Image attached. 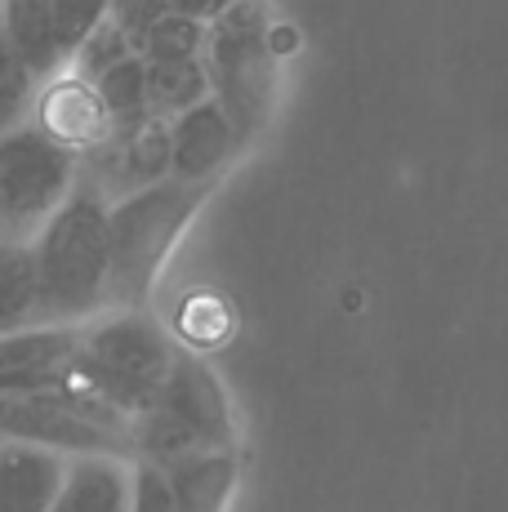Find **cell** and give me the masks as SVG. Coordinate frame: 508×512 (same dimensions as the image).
<instances>
[{
  "instance_id": "2e32d148",
  "label": "cell",
  "mask_w": 508,
  "mask_h": 512,
  "mask_svg": "<svg viewBox=\"0 0 508 512\" xmlns=\"http://www.w3.org/2000/svg\"><path fill=\"white\" fill-rule=\"evenodd\" d=\"M148 63V58H143ZM210 94L201 58H183V63H148V116L170 121V116L188 112L192 103Z\"/></svg>"
},
{
  "instance_id": "6da1fadb",
  "label": "cell",
  "mask_w": 508,
  "mask_h": 512,
  "mask_svg": "<svg viewBox=\"0 0 508 512\" xmlns=\"http://www.w3.org/2000/svg\"><path fill=\"white\" fill-rule=\"evenodd\" d=\"M219 179H156L107 201V308H148L165 259Z\"/></svg>"
},
{
  "instance_id": "8992f818",
  "label": "cell",
  "mask_w": 508,
  "mask_h": 512,
  "mask_svg": "<svg viewBox=\"0 0 508 512\" xmlns=\"http://www.w3.org/2000/svg\"><path fill=\"white\" fill-rule=\"evenodd\" d=\"M76 183V152L32 121L0 130V236H32Z\"/></svg>"
},
{
  "instance_id": "7402d4cb",
  "label": "cell",
  "mask_w": 508,
  "mask_h": 512,
  "mask_svg": "<svg viewBox=\"0 0 508 512\" xmlns=\"http://www.w3.org/2000/svg\"><path fill=\"white\" fill-rule=\"evenodd\" d=\"M134 512H174V486L165 477V468L156 459H143V455H130V504Z\"/></svg>"
},
{
  "instance_id": "44dd1931",
  "label": "cell",
  "mask_w": 508,
  "mask_h": 512,
  "mask_svg": "<svg viewBox=\"0 0 508 512\" xmlns=\"http://www.w3.org/2000/svg\"><path fill=\"white\" fill-rule=\"evenodd\" d=\"M50 18H54V36L67 63V54L107 18V0H50Z\"/></svg>"
},
{
  "instance_id": "8fae6325",
  "label": "cell",
  "mask_w": 508,
  "mask_h": 512,
  "mask_svg": "<svg viewBox=\"0 0 508 512\" xmlns=\"http://www.w3.org/2000/svg\"><path fill=\"white\" fill-rule=\"evenodd\" d=\"M130 504V455L76 450L63 459V481L50 512H121Z\"/></svg>"
},
{
  "instance_id": "5b68a950",
  "label": "cell",
  "mask_w": 508,
  "mask_h": 512,
  "mask_svg": "<svg viewBox=\"0 0 508 512\" xmlns=\"http://www.w3.org/2000/svg\"><path fill=\"white\" fill-rule=\"evenodd\" d=\"M192 446H237V423L214 370L197 352L179 348L152 406L134 419V455L165 464Z\"/></svg>"
},
{
  "instance_id": "603a6c76",
  "label": "cell",
  "mask_w": 508,
  "mask_h": 512,
  "mask_svg": "<svg viewBox=\"0 0 508 512\" xmlns=\"http://www.w3.org/2000/svg\"><path fill=\"white\" fill-rule=\"evenodd\" d=\"M170 9V0H107V18L130 36L134 54H139V41L148 36V27Z\"/></svg>"
},
{
  "instance_id": "ba28073f",
  "label": "cell",
  "mask_w": 508,
  "mask_h": 512,
  "mask_svg": "<svg viewBox=\"0 0 508 512\" xmlns=\"http://www.w3.org/2000/svg\"><path fill=\"white\" fill-rule=\"evenodd\" d=\"M81 343V321H27L0 330V392H41L63 383Z\"/></svg>"
},
{
  "instance_id": "3957f363",
  "label": "cell",
  "mask_w": 508,
  "mask_h": 512,
  "mask_svg": "<svg viewBox=\"0 0 508 512\" xmlns=\"http://www.w3.org/2000/svg\"><path fill=\"white\" fill-rule=\"evenodd\" d=\"M174 352L179 343L148 308H99L81 321V343L63 379L139 419L152 406Z\"/></svg>"
},
{
  "instance_id": "277c9868",
  "label": "cell",
  "mask_w": 508,
  "mask_h": 512,
  "mask_svg": "<svg viewBox=\"0 0 508 512\" xmlns=\"http://www.w3.org/2000/svg\"><path fill=\"white\" fill-rule=\"evenodd\" d=\"M201 67L210 98L228 112L237 143L250 147L272 116L277 98V49H272L268 0H237L205 23Z\"/></svg>"
},
{
  "instance_id": "d6986e66",
  "label": "cell",
  "mask_w": 508,
  "mask_h": 512,
  "mask_svg": "<svg viewBox=\"0 0 508 512\" xmlns=\"http://www.w3.org/2000/svg\"><path fill=\"white\" fill-rule=\"evenodd\" d=\"M125 54H134V45H130V36L121 32V27L112 23V18H103L99 27H94L90 36H85L81 45L67 54V63L63 67H72L76 76H85V81H94L99 72H107L112 63H121Z\"/></svg>"
},
{
  "instance_id": "7a4b0ae2",
  "label": "cell",
  "mask_w": 508,
  "mask_h": 512,
  "mask_svg": "<svg viewBox=\"0 0 508 512\" xmlns=\"http://www.w3.org/2000/svg\"><path fill=\"white\" fill-rule=\"evenodd\" d=\"M36 321H85L107 308V201L85 183L32 236Z\"/></svg>"
},
{
  "instance_id": "7c38bea8",
  "label": "cell",
  "mask_w": 508,
  "mask_h": 512,
  "mask_svg": "<svg viewBox=\"0 0 508 512\" xmlns=\"http://www.w3.org/2000/svg\"><path fill=\"white\" fill-rule=\"evenodd\" d=\"M63 459L50 446L18 437H0V512H50Z\"/></svg>"
},
{
  "instance_id": "9c48e42d",
  "label": "cell",
  "mask_w": 508,
  "mask_h": 512,
  "mask_svg": "<svg viewBox=\"0 0 508 512\" xmlns=\"http://www.w3.org/2000/svg\"><path fill=\"white\" fill-rule=\"evenodd\" d=\"M27 121L50 134L54 143L72 147V152H85V147H94L112 130L94 81L76 76L72 67H58L54 76H45V81L36 85L32 116H27Z\"/></svg>"
},
{
  "instance_id": "30bf717a",
  "label": "cell",
  "mask_w": 508,
  "mask_h": 512,
  "mask_svg": "<svg viewBox=\"0 0 508 512\" xmlns=\"http://www.w3.org/2000/svg\"><path fill=\"white\" fill-rule=\"evenodd\" d=\"M165 134H170V174L174 179H219L237 152L246 147L237 143V130H232L228 112L214 103L210 94L201 103H192L188 112L170 116L165 121Z\"/></svg>"
},
{
  "instance_id": "4fadbf2b",
  "label": "cell",
  "mask_w": 508,
  "mask_h": 512,
  "mask_svg": "<svg viewBox=\"0 0 508 512\" xmlns=\"http://www.w3.org/2000/svg\"><path fill=\"white\" fill-rule=\"evenodd\" d=\"M161 468L174 486V504L183 512L223 508L237 486V446H192L165 459Z\"/></svg>"
},
{
  "instance_id": "ffe728a7",
  "label": "cell",
  "mask_w": 508,
  "mask_h": 512,
  "mask_svg": "<svg viewBox=\"0 0 508 512\" xmlns=\"http://www.w3.org/2000/svg\"><path fill=\"white\" fill-rule=\"evenodd\" d=\"M36 76L27 72L14 58V49L0 41V130L9 125H23L32 116V98H36Z\"/></svg>"
},
{
  "instance_id": "ac0fdd59",
  "label": "cell",
  "mask_w": 508,
  "mask_h": 512,
  "mask_svg": "<svg viewBox=\"0 0 508 512\" xmlns=\"http://www.w3.org/2000/svg\"><path fill=\"white\" fill-rule=\"evenodd\" d=\"M205 49V23L179 9H165L139 41V54L148 63H183V58H201Z\"/></svg>"
},
{
  "instance_id": "52a82bcc",
  "label": "cell",
  "mask_w": 508,
  "mask_h": 512,
  "mask_svg": "<svg viewBox=\"0 0 508 512\" xmlns=\"http://www.w3.org/2000/svg\"><path fill=\"white\" fill-rule=\"evenodd\" d=\"M170 174V134L165 121L143 116L134 125H112L94 147L76 152V183L116 201L125 192H139Z\"/></svg>"
},
{
  "instance_id": "e0dca14e",
  "label": "cell",
  "mask_w": 508,
  "mask_h": 512,
  "mask_svg": "<svg viewBox=\"0 0 508 512\" xmlns=\"http://www.w3.org/2000/svg\"><path fill=\"white\" fill-rule=\"evenodd\" d=\"M94 90L103 98V112L112 125H134L148 116V63L143 54H125L107 72L94 76Z\"/></svg>"
},
{
  "instance_id": "5bb4252c",
  "label": "cell",
  "mask_w": 508,
  "mask_h": 512,
  "mask_svg": "<svg viewBox=\"0 0 508 512\" xmlns=\"http://www.w3.org/2000/svg\"><path fill=\"white\" fill-rule=\"evenodd\" d=\"M0 41L14 49V58L36 81H45L63 67L50 0H0Z\"/></svg>"
},
{
  "instance_id": "9a60e30c",
  "label": "cell",
  "mask_w": 508,
  "mask_h": 512,
  "mask_svg": "<svg viewBox=\"0 0 508 512\" xmlns=\"http://www.w3.org/2000/svg\"><path fill=\"white\" fill-rule=\"evenodd\" d=\"M36 321V259L32 241L0 236V326Z\"/></svg>"
},
{
  "instance_id": "cb8c5ba5",
  "label": "cell",
  "mask_w": 508,
  "mask_h": 512,
  "mask_svg": "<svg viewBox=\"0 0 508 512\" xmlns=\"http://www.w3.org/2000/svg\"><path fill=\"white\" fill-rule=\"evenodd\" d=\"M228 5H237V0H170V9H179V14L201 18V23H210V18H219Z\"/></svg>"
},
{
  "instance_id": "d4e9b609",
  "label": "cell",
  "mask_w": 508,
  "mask_h": 512,
  "mask_svg": "<svg viewBox=\"0 0 508 512\" xmlns=\"http://www.w3.org/2000/svg\"><path fill=\"white\" fill-rule=\"evenodd\" d=\"M0 330H5V326H0Z\"/></svg>"
}]
</instances>
